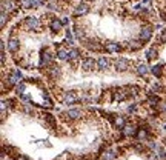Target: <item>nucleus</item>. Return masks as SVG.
Instances as JSON below:
<instances>
[{"label":"nucleus","instance_id":"nucleus-1","mask_svg":"<svg viewBox=\"0 0 166 160\" xmlns=\"http://www.w3.org/2000/svg\"><path fill=\"white\" fill-rule=\"evenodd\" d=\"M112 68L116 72L123 74V72H128L132 68V62L129 59H125V57H116L112 60Z\"/></svg>","mask_w":166,"mask_h":160},{"label":"nucleus","instance_id":"nucleus-2","mask_svg":"<svg viewBox=\"0 0 166 160\" xmlns=\"http://www.w3.org/2000/svg\"><path fill=\"white\" fill-rule=\"evenodd\" d=\"M62 120L63 122H66V123H72V122H77V120H80L83 117V111L79 109V108H71L65 112H62L60 114Z\"/></svg>","mask_w":166,"mask_h":160},{"label":"nucleus","instance_id":"nucleus-3","mask_svg":"<svg viewBox=\"0 0 166 160\" xmlns=\"http://www.w3.org/2000/svg\"><path fill=\"white\" fill-rule=\"evenodd\" d=\"M79 68H80L83 72H86V74L94 72V71L97 69V60H95L94 57L86 56V57H83V59L80 60V66H79Z\"/></svg>","mask_w":166,"mask_h":160},{"label":"nucleus","instance_id":"nucleus-4","mask_svg":"<svg viewBox=\"0 0 166 160\" xmlns=\"http://www.w3.org/2000/svg\"><path fill=\"white\" fill-rule=\"evenodd\" d=\"M51 80H59L60 77H62V74H63V68L59 65V63H53V65H49L48 68H45V71H43Z\"/></svg>","mask_w":166,"mask_h":160},{"label":"nucleus","instance_id":"nucleus-5","mask_svg":"<svg viewBox=\"0 0 166 160\" xmlns=\"http://www.w3.org/2000/svg\"><path fill=\"white\" fill-rule=\"evenodd\" d=\"M56 52H53V51H49L48 48H45V49H42V56H40V66L42 68H48L49 65H53L54 62H56Z\"/></svg>","mask_w":166,"mask_h":160},{"label":"nucleus","instance_id":"nucleus-6","mask_svg":"<svg viewBox=\"0 0 166 160\" xmlns=\"http://www.w3.org/2000/svg\"><path fill=\"white\" fill-rule=\"evenodd\" d=\"M79 102H82V97L77 94V91L71 89V91H65V92H63V99H62V103H63V105L69 106V105L79 103Z\"/></svg>","mask_w":166,"mask_h":160},{"label":"nucleus","instance_id":"nucleus-7","mask_svg":"<svg viewBox=\"0 0 166 160\" xmlns=\"http://www.w3.org/2000/svg\"><path fill=\"white\" fill-rule=\"evenodd\" d=\"M23 26H25V29L26 31H34V32H39V29L42 28V22L34 17V16H29L23 20Z\"/></svg>","mask_w":166,"mask_h":160},{"label":"nucleus","instance_id":"nucleus-8","mask_svg":"<svg viewBox=\"0 0 166 160\" xmlns=\"http://www.w3.org/2000/svg\"><path fill=\"white\" fill-rule=\"evenodd\" d=\"M42 117H43V122H45V125L46 126H49L51 129L54 131V134H59V126H57V117H54L51 112H43L42 114Z\"/></svg>","mask_w":166,"mask_h":160},{"label":"nucleus","instance_id":"nucleus-9","mask_svg":"<svg viewBox=\"0 0 166 160\" xmlns=\"http://www.w3.org/2000/svg\"><path fill=\"white\" fill-rule=\"evenodd\" d=\"M6 49L9 54H17V52L20 51V38H17L16 35H11L8 38V45H6Z\"/></svg>","mask_w":166,"mask_h":160},{"label":"nucleus","instance_id":"nucleus-10","mask_svg":"<svg viewBox=\"0 0 166 160\" xmlns=\"http://www.w3.org/2000/svg\"><path fill=\"white\" fill-rule=\"evenodd\" d=\"M112 65V60L108 57V56H101L98 60H97V69L100 72H105L109 69V66Z\"/></svg>","mask_w":166,"mask_h":160},{"label":"nucleus","instance_id":"nucleus-11","mask_svg":"<svg viewBox=\"0 0 166 160\" xmlns=\"http://www.w3.org/2000/svg\"><path fill=\"white\" fill-rule=\"evenodd\" d=\"M2 11H6L8 14H11V12H14V14H17V3L14 2V0H3L2 2Z\"/></svg>","mask_w":166,"mask_h":160},{"label":"nucleus","instance_id":"nucleus-12","mask_svg":"<svg viewBox=\"0 0 166 160\" xmlns=\"http://www.w3.org/2000/svg\"><path fill=\"white\" fill-rule=\"evenodd\" d=\"M164 65L161 63H155V65H152L151 66V74L154 75L155 78H163L164 77Z\"/></svg>","mask_w":166,"mask_h":160},{"label":"nucleus","instance_id":"nucleus-13","mask_svg":"<svg viewBox=\"0 0 166 160\" xmlns=\"http://www.w3.org/2000/svg\"><path fill=\"white\" fill-rule=\"evenodd\" d=\"M138 38L142 40L143 43H148L149 40L152 38V28H149V26L142 28V29H140V32H138Z\"/></svg>","mask_w":166,"mask_h":160},{"label":"nucleus","instance_id":"nucleus-14","mask_svg":"<svg viewBox=\"0 0 166 160\" xmlns=\"http://www.w3.org/2000/svg\"><path fill=\"white\" fill-rule=\"evenodd\" d=\"M145 56H146V60L148 62H155L157 59H158V49L155 48V45L154 46H151V48H148L146 49V52H145Z\"/></svg>","mask_w":166,"mask_h":160},{"label":"nucleus","instance_id":"nucleus-15","mask_svg":"<svg viewBox=\"0 0 166 160\" xmlns=\"http://www.w3.org/2000/svg\"><path fill=\"white\" fill-rule=\"evenodd\" d=\"M135 74L138 77H146L148 74H151V66H148L146 63H138L135 68Z\"/></svg>","mask_w":166,"mask_h":160},{"label":"nucleus","instance_id":"nucleus-16","mask_svg":"<svg viewBox=\"0 0 166 160\" xmlns=\"http://www.w3.org/2000/svg\"><path fill=\"white\" fill-rule=\"evenodd\" d=\"M105 48H106L108 54H116V52H120L123 49V46L120 43H117V42H109V43L105 45Z\"/></svg>","mask_w":166,"mask_h":160},{"label":"nucleus","instance_id":"nucleus-17","mask_svg":"<svg viewBox=\"0 0 166 160\" xmlns=\"http://www.w3.org/2000/svg\"><path fill=\"white\" fill-rule=\"evenodd\" d=\"M62 28H63L62 20H59V19H53V20L49 22V29H51V32L59 34V32L62 31Z\"/></svg>","mask_w":166,"mask_h":160},{"label":"nucleus","instance_id":"nucleus-18","mask_svg":"<svg viewBox=\"0 0 166 160\" xmlns=\"http://www.w3.org/2000/svg\"><path fill=\"white\" fill-rule=\"evenodd\" d=\"M122 131H123V134H125L126 137H134V139H135L138 128H137L135 125H126V126H125Z\"/></svg>","mask_w":166,"mask_h":160},{"label":"nucleus","instance_id":"nucleus-19","mask_svg":"<svg viewBox=\"0 0 166 160\" xmlns=\"http://www.w3.org/2000/svg\"><path fill=\"white\" fill-rule=\"evenodd\" d=\"M143 46H145V43H143L140 38L131 40V42H128V45H126V48L129 49V51H138L140 48H143Z\"/></svg>","mask_w":166,"mask_h":160},{"label":"nucleus","instance_id":"nucleus-20","mask_svg":"<svg viewBox=\"0 0 166 160\" xmlns=\"http://www.w3.org/2000/svg\"><path fill=\"white\" fill-rule=\"evenodd\" d=\"M56 56H57V59L62 60V62H69V51L65 49V48H59V49L56 51Z\"/></svg>","mask_w":166,"mask_h":160},{"label":"nucleus","instance_id":"nucleus-21","mask_svg":"<svg viewBox=\"0 0 166 160\" xmlns=\"http://www.w3.org/2000/svg\"><path fill=\"white\" fill-rule=\"evenodd\" d=\"M135 139H137L138 142H145V140H148V139H149V131H148L146 128H143V126H142V128H138Z\"/></svg>","mask_w":166,"mask_h":160},{"label":"nucleus","instance_id":"nucleus-22","mask_svg":"<svg viewBox=\"0 0 166 160\" xmlns=\"http://www.w3.org/2000/svg\"><path fill=\"white\" fill-rule=\"evenodd\" d=\"M89 9H91V8H89V5L80 3L77 8H75V12H74V14H75V16H86L88 12H89Z\"/></svg>","mask_w":166,"mask_h":160},{"label":"nucleus","instance_id":"nucleus-23","mask_svg":"<svg viewBox=\"0 0 166 160\" xmlns=\"http://www.w3.org/2000/svg\"><path fill=\"white\" fill-rule=\"evenodd\" d=\"M117 155H119L117 149H106L103 152V160H116Z\"/></svg>","mask_w":166,"mask_h":160},{"label":"nucleus","instance_id":"nucleus-24","mask_svg":"<svg viewBox=\"0 0 166 160\" xmlns=\"http://www.w3.org/2000/svg\"><path fill=\"white\" fill-rule=\"evenodd\" d=\"M26 86H28V83L26 82H20L14 89H16V94L17 96H22V94H25V92H26Z\"/></svg>","mask_w":166,"mask_h":160},{"label":"nucleus","instance_id":"nucleus-25","mask_svg":"<svg viewBox=\"0 0 166 160\" xmlns=\"http://www.w3.org/2000/svg\"><path fill=\"white\" fill-rule=\"evenodd\" d=\"M155 43H157V45H163V43H166V28L161 29L160 34L155 37Z\"/></svg>","mask_w":166,"mask_h":160},{"label":"nucleus","instance_id":"nucleus-26","mask_svg":"<svg viewBox=\"0 0 166 160\" xmlns=\"http://www.w3.org/2000/svg\"><path fill=\"white\" fill-rule=\"evenodd\" d=\"M22 109H23L25 114H28L29 117H34V115H35V111L32 109V105H23Z\"/></svg>","mask_w":166,"mask_h":160},{"label":"nucleus","instance_id":"nucleus-27","mask_svg":"<svg viewBox=\"0 0 166 160\" xmlns=\"http://www.w3.org/2000/svg\"><path fill=\"white\" fill-rule=\"evenodd\" d=\"M19 5L23 9H29V8H32V0H19Z\"/></svg>","mask_w":166,"mask_h":160},{"label":"nucleus","instance_id":"nucleus-28","mask_svg":"<svg viewBox=\"0 0 166 160\" xmlns=\"http://www.w3.org/2000/svg\"><path fill=\"white\" fill-rule=\"evenodd\" d=\"M43 106H45V108H48V109H53L54 108V103H53V100H51L49 96L43 97Z\"/></svg>","mask_w":166,"mask_h":160},{"label":"nucleus","instance_id":"nucleus-29","mask_svg":"<svg viewBox=\"0 0 166 160\" xmlns=\"http://www.w3.org/2000/svg\"><path fill=\"white\" fill-rule=\"evenodd\" d=\"M152 91H154V92H157V94H161V92L164 91V86H163L161 83L155 82L154 85H152Z\"/></svg>","mask_w":166,"mask_h":160},{"label":"nucleus","instance_id":"nucleus-30","mask_svg":"<svg viewBox=\"0 0 166 160\" xmlns=\"http://www.w3.org/2000/svg\"><path fill=\"white\" fill-rule=\"evenodd\" d=\"M138 109H140V106H138L137 103H131V105H129V106H128V108H126V111L129 112V114H135V112H137Z\"/></svg>","mask_w":166,"mask_h":160},{"label":"nucleus","instance_id":"nucleus-31","mask_svg":"<svg viewBox=\"0 0 166 160\" xmlns=\"http://www.w3.org/2000/svg\"><path fill=\"white\" fill-rule=\"evenodd\" d=\"M6 20H9V14L6 11H2V19H0V25H2V28L6 26Z\"/></svg>","mask_w":166,"mask_h":160},{"label":"nucleus","instance_id":"nucleus-32","mask_svg":"<svg viewBox=\"0 0 166 160\" xmlns=\"http://www.w3.org/2000/svg\"><path fill=\"white\" fill-rule=\"evenodd\" d=\"M146 160H160L158 154H155L154 151H148L146 152Z\"/></svg>","mask_w":166,"mask_h":160},{"label":"nucleus","instance_id":"nucleus-33","mask_svg":"<svg viewBox=\"0 0 166 160\" xmlns=\"http://www.w3.org/2000/svg\"><path fill=\"white\" fill-rule=\"evenodd\" d=\"M6 103H8V108H11V109H14L16 108V106H17V99H8L6 100Z\"/></svg>","mask_w":166,"mask_h":160},{"label":"nucleus","instance_id":"nucleus-34","mask_svg":"<svg viewBox=\"0 0 166 160\" xmlns=\"http://www.w3.org/2000/svg\"><path fill=\"white\" fill-rule=\"evenodd\" d=\"M11 72L12 74H14L19 80H20V82H23V74H22V71L20 69H17V68H14V69H11Z\"/></svg>","mask_w":166,"mask_h":160},{"label":"nucleus","instance_id":"nucleus-35","mask_svg":"<svg viewBox=\"0 0 166 160\" xmlns=\"http://www.w3.org/2000/svg\"><path fill=\"white\" fill-rule=\"evenodd\" d=\"M134 148H135L138 152H143V151H145V145H143V142H137V143L134 145Z\"/></svg>","mask_w":166,"mask_h":160},{"label":"nucleus","instance_id":"nucleus-36","mask_svg":"<svg viewBox=\"0 0 166 160\" xmlns=\"http://www.w3.org/2000/svg\"><path fill=\"white\" fill-rule=\"evenodd\" d=\"M19 97H20L22 102H32V100H31V96L26 94V92H25V94H22V96H19Z\"/></svg>","mask_w":166,"mask_h":160},{"label":"nucleus","instance_id":"nucleus-37","mask_svg":"<svg viewBox=\"0 0 166 160\" xmlns=\"http://www.w3.org/2000/svg\"><path fill=\"white\" fill-rule=\"evenodd\" d=\"M0 59H2V66L6 68V52H2V54H0Z\"/></svg>","mask_w":166,"mask_h":160},{"label":"nucleus","instance_id":"nucleus-38","mask_svg":"<svg viewBox=\"0 0 166 160\" xmlns=\"http://www.w3.org/2000/svg\"><path fill=\"white\" fill-rule=\"evenodd\" d=\"M158 157H160V160H166V151L161 149V151L158 152Z\"/></svg>","mask_w":166,"mask_h":160},{"label":"nucleus","instance_id":"nucleus-39","mask_svg":"<svg viewBox=\"0 0 166 160\" xmlns=\"http://www.w3.org/2000/svg\"><path fill=\"white\" fill-rule=\"evenodd\" d=\"M62 23H63V26H66V25L69 23V20H68V19H62Z\"/></svg>","mask_w":166,"mask_h":160},{"label":"nucleus","instance_id":"nucleus-40","mask_svg":"<svg viewBox=\"0 0 166 160\" xmlns=\"http://www.w3.org/2000/svg\"><path fill=\"white\" fill-rule=\"evenodd\" d=\"M6 160H14V158H11V157H8V158H6Z\"/></svg>","mask_w":166,"mask_h":160}]
</instances>
